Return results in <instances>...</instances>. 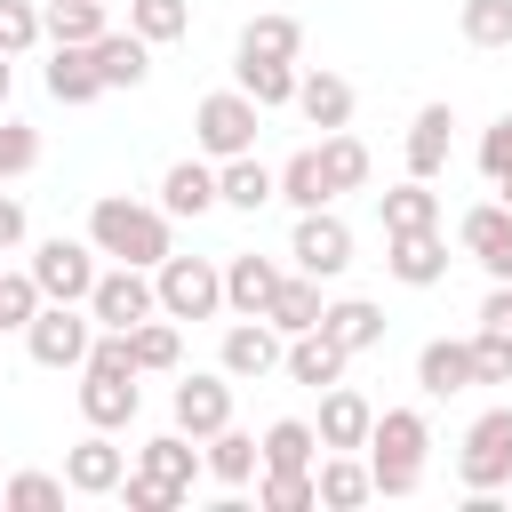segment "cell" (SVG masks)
Segmentation results:
<instances>
[{
    "label": "cell",
    "mask_w": 512,
    "mask_h": 512,
    "mask_svg": "<svg viewBox=\"0 0 512 512\" xmlns=\"http://www.w3.org/2000/svg\"><path fill=\"white\" fill-rule=\"evenodd\" d=\"M360 448H368V480H376L384 496H408L416 472H424V416H416V408H384Z\"/></svg>",
    "instance_id": "cell-1"
},
{
    "label": "cell",
    "mask_w": 512,
    "mask_h": 512,
    "mask_svg": "<svg viewBox=\"0 0 512 512\" xmlns=\"http://www.w3.org/2000/svg\"><path fill=\"white\" fill-rule=\"evenodd\" d=\"M88 232H96V248H104V256H120V264H160V256H168V208L96 200Z\"/></svg>",
    "instance_id": "cell-2"
},
{
    "label": "cell",
    "mask_w": 512,
    "mask_h": 512,
    "mask_svg": "<svg viewBox=\"0 0 512 512\" xmlns=\"http://www.w3.org/2000/svg\"><path fill=\"white\" fill-rule=\"evenodd\" d=\"M224 304V272L200 264V256H160V312L176 320H208Z\"/></svg>",
    "instance_id": "cell-3"
},
{
    "label": "cell",
    "mask_w": 512,
    "mask_h": 512,
    "mask_svg": "<svg viewBox=\"0 0 512 512\" xmlns=\"http://www.w3.org/2000/svg\"><path fill=\"white\" fill-rule=\"evenodd\" d=\"M24 344H32L40 368H72V360H88V320H80L72 304H40V312L24 320Z\"/></svg>",
    "instance_id": "cell-4"
},
{
    "label": "cell",
    "mask_w": 512,
    "mask_h": 512,
    "mask_svg": "<svg viewBox=\"0 0 512 512\" xmlns=\"http://www.w3.org/2000/svg\"><path fill=\"white\" fill-rule=\"evenodd\" d=\"M192 128H200V144H208V152H248V136H256V96L216 88V96H200Z\"/></svg>",
    "instance_id": "cell-5"
},
{
    "label": "cell",
    "mask_w": 512,
    "mask_h": 512,
    "mask_svg": "<svg viewBox=\"0 0 512 512\" xmlns=\"http://www.w3.org/2000/svg\"><path fill=\"white\" fill-rule=\"evenodd\" d=\"M152 304H160V288H152L136 264H120V272H104V280L88 288V312H96L104 328H136V320H152Z\"/></svg>",
    "instance_id": "cell-6"
},
{
    "label": "cell",
    "mask_w": 512,
    "mask_h": 512,
    "mask_svg": "<svg viewBox=\"0 0 512 512\" xmlns=\"http://www.w3.org/2000/svg\"><path fill=\"white\" fill-rule=\"evenodd\" d=\"M464 480H472V488L512 480V408H488V416L464 432Z\"/></svg>",
    "instance_id": "cell-7"
},
{
    "label": "cell",
    "mask_w": 512,
    "mask_h": 512,
    "mask_svg": "<svg viewBox=\"0 0 512 512\" xmlns=\"http://www.w3.org/2000/svg\"><path fill=\"white\" fill-rule=\"evenodd\" d=\"M32 280H40V296L80 304V296L96 288V264H88V248H80V240H48V248L32 256Z\"/></svg>",
    "instance_id": "cell-8"
},
{
    "label": "cell",
    "mask_w": 512,
    "mask_h": 512,
    "mask_svg": "<svg viewBox=\"0 0 512 512\" xmlns=\"http://www.w3.org/2000/svg\"><path fill=\"white\" fill-rule=\"evenodd\" d=\"M344 256H352V232H344V216H328V208H304V224H296V264H304L312 280H328V272H344Z\"/></svg>",
    "instance_id": "cell-9"
},
{
    "label": "cell",
    "mask_w": 512,
    "mask_h": 512,
    "mask_svg": "<svg viewBox=\"0 0 512 512\" xmlns=\"http://www.w3.org/2000/svg\"><path fill=\"white\" fill-rule=\"evenodd\" d=\"M464 248H472L496 280H512V208H504V200H480V208L464 216Z\"/></svg>",
    "instance_id": "cell-10"
},
{
    "label": "cell",
    "mask_w": 512,
    "mask_h": 512,
    "mask_svg": "<svg viewBox=\"0 0 512 512\" xmlns=\"http://www.w3.org/2000/svg\"><path fill=\"white\" fill-rule=\"evenodd\" d=\"M416 384H424L432 400H448V392L480 384V376H472V344H456V336H432V344L416 352Z\"/></svg>",
    "instance_id": "cell-11"
},
{
    "label": "cell",
    "mask_w": 512,
    "mask_h": 512,
    "mask_svg": "<svg viewBox=\"0 0 512 512\" xmlns=\"http://www.w3.org/2000/svg\"><path fill=\"white\" fill-rule=\"evenodd\" d=\"M224 368H232V376H272V368H280V336H272L264 312H248V320L224 336Z\"/></svg>",
    "instance_id": "cell-12"
},
{
    "label": "cell",
    "mask_w": 512,
    "mask_h": 512,
    "mask_svg": "<svg viewBox=\"0 0 512 512\" xmlns=\"http://www.w3.org/2000/svg\"><path fill=\"white\" fill-rule=\"evenodd\" d=\"M80 408H88V424H128L136 416V368H88Z\"/></svg>",
    "instance_id": "cell-13"
},
{
    "label": "cell",
    "mask_w": 512,
    "mask_h": 512,
    "mask_svg": "<svg viewBox=\"0 0 512 512\" xmlns=\"http://www.w3.org/2000/svg\"><path fill=\"white\" fill-rule=\"evenodd\" d=\"M88 56H96V88H136V80L152 72L136 32H96V40H88Z\"/></svg>",
    "instance_id": "cell-14"
},
{
    "label": "cell",
    "mask_w": 512,
    "mask_h": 512,
    "mask_svg": "<svg viewBox=\"0 0 512 512\" xmlns=\"http://www.w3.org/2000/svg\"><path fill=\"white\" fill-rule=\"evenodd\" d=\"M344 360H352V352H344L328 328H296V344H288V376H296V384H336Z\"/></svg>",
    "instance_id": "cell-15"
},
{
    "label": "cell",
    "mask_w": 512,
    "mask_h": 512,
    "mask_svg": "<svg viewBox=\"0 0 512 512\" xmlns=\"http://www.w3.org/2000/svg\"><path fill=\"white\" fill-rule=\"evenodd\" d=\"M48 96H56V104H88V96H96V56H88V40H56V56H48Z\"/></svg>",
    "instance_id": "cell-16"
},
{
    "label": "cell",
    "mask_w": 512,
    "mask_h": 512,
    "mask_svg": "<svg viewBox=\"0 0 512 512\" xmlns=\"http://www.w3.org/2000/svg\"><path fill=\"white\" fill-rule=\"evenodd\" d=\"M240 96H256V112H264V104H288V96H296V56H256V48H240Z\"/></svg>",
    "instance_id": "cell-17"
},
{
    "label": "cell",
    "mask_w": 512,
    "mask_h": 512,
    "mask_svg": "<svg viewBox=\"0 0 512 512\" xmlns=\"http://www.w3.org/2000/svg\"><path fill=\"white\" fill-rule=\"evenodd\" d=\"M296 112H304L312 128H344V120H352V80H336V72H304V80H296Z\"/></svg>",
    "instance_id": "cell-18"
},
{
    "label": "cell",
    "mask_w": 512,
    "mask_h": 512,
    "mask_svg": "<svg viewBox=\"0 0 512 512\" xmlns=\"http://www.w3.org/2000/svg\"><path fill=\"white\" fill-rule=\"evenodd\" d=\"M440 264H448V240H440V224H416V232H392V272L400 280H440Z\"/></svg>",
    "instance_id": "cell-19"
},
{
    "label": "cell",
    "mask_w": 512,
    "mask_h": 512,
    "mask_svg": "<svg viewBox=\"0 0 512 512\" xmlns=\"http://www.w3.org/2000/svg\"><path fill=\"white\" fill-rule=\"evenodd\" d=\"M232 416V384H216V376H184L176 384V424L184 432H216Z\"/></svg>",
    "instance_id": "cell-20"
},
{
    "label": "cell",
    "mask_w": 512,
    "mask_h": 512,
    "mask_svg": "<svg viewBox=\"0 0 512 512\" xmlns=\"http://www.w3.org/2000/svg\"><path fill=\"white\" fill-rule=\"evenodd\" d=\"M160 208H168V216H200V208H216V176H208L200 160H176V168L160 176Z\"/></svg>",
    "instance_id": "cell-21"
},
{
    "label": "cell",
    "mask_w": 512,
    "mask_h": 512,
    "mask_svg": "<svg viewBox=\"0 0 512 512\" xmlns=\"http://www.w3.org/2000/svg\"><path fill=\"white\" fill-rule=\"evenodd\" d=\"M280 184H272V168L264 160H248V152H224V176H216V200H232V208H264Z\"/></svg>",
    "instance_id": "cell-22"
},
{
    "label": "cell",
    "mask_w": 512,
    "mask_h": 512,
    "mask_svg": "<svg viewBox=\"0 0 512 512\" xmlns=\"http://www.w3.org/2000/svg\"><path fill=\"white\" fill-rule=\"evenodd\" d=\"M320 328H328L344 352H368V344L384 336V312H376L368 296H344V304H328V312H320Z\"/></svg>",
    "instance_id": "cell-23"
},
{
    "label": "cell",
    "mask_w": 512,
    "mask_h": 512,
    "mask_svg": "<svg viewBox=\"0 0 512 512\" xmlns=\"http://www.w3.org/2000/svg\"><path fill=\"white\" fill-rule=\"evenodd\" d=\"M64 480H72L80 496H104V488H120V448H112V440H80V448L64 456Z\"/></svg>",
    "instance_id": "cell-24"
},
{
    "label": "cell",
    "mask_w": 512,
    "mask_h": 512,
    "mask_svg": "<svg viewBox=\"0 0 512 512\" xmlns=\"http://www.w3.org/2000/svg\"><path fill=\"white\" fill-rule=\"evenodd\" d=\"M264 320L288 328V336H296V328H320V280H312V272H304V280H280L272 304H264Z\"/></svg>",
    "instance_id": "cell-25"
},
{
    "label": "cell",
    "mask_w": 512,
    "mask_h": 512,
    "mask_svg": "<svg viewBox=\"0 0 512 512\" xmlns=\"http://www.w3.org/2000/svg\"><path fill=\"white\" fill-rule=\"evenodd\" d=\"M368 424H376V408H368L360 392H328V408H320V440H328V448H360Z\"/></svg>",
    "instance_id": "cell-26"
},
{
    "label": "cell",
    "mask_w": 512,
    "mask_h": 512,
    "mask_svg": "<svg viewBox=\"0 0 512 512\" xmlns=\"http://www.w3.org/2000/svg\"><path fill=\"white\" fill-rule=\"evenodd\" d=\"M448 128H456L448 104H424V112H416V128H408V168H416V176H432V168L448 160Z\"/></svg>",
    "instance_id": "cell-27"
},
{
    "label": "cell",
    "mask_w": 512,
    "mask_h": 512,
    "mask_svg": "<svg viewBox=\"0 0 512 512\" xmlns=\"http://www.w3.org/2000/svg\"><path fill=\"white\" fill-rule=\"evenodd\" d=\"M416 224H440V200H432L424 176H408V184L384 192V232H416Z\"/></svg>",
    "instance_id": "cell-28"
},
{
    "label": "cell",
    "mask_w": 512,
    "mask_h": 512,
    "mask_svg": "<svg viewBox=\"0 0 512 512\" xmlns=\"http://www.w3.org/2000/svg\"><path fill=\"white\" fill-rule=\"evenodd\" d=\"M272 288H280V264H264V256H232L224 296H232L240 312H264V304H272Z\"/></svg>",
    "instance_id": "cell-29"
},
{
    "label": "cell",
    "mask_w": 512,
    "mask_h": 512,
    "mask_svg": "<svg viewBox=\"0 0 512 512\" xmlns=\"http://www.w3.org/2000/svg\"><path fill=\"white\" fill-rule=\"evenodd\" d=\"M320 168H328V184H336V192H352V184H368V144H360V136H344V128H328Z\"/></svg>",
    "instance_id": "cell-30"
},
{
    "label": "cell",
    "mask_w": 512,
    "mask_h": 512,
    "mask_svg": "<svg viewBox=\"0 0 512 512\" xmlns=\"http://www.w3.org/2000/svg\"><path fill=\"white\" fill-rule=\"evenodd\" d=\"M272 472H304L312 464V424H296V416H280L272 432H264V448H256Z\"/></svg>",
    "instance_id": "cell-31"
},
{
    "label": "cell",
    "mask_w": 512,
    "mask_h": 512,
    "mask_svg": "<svg viewBox=\"0 0 512 512\" xmlns=\"http://www.w3.org/2000/svg\"><path fill=\"white\" fill-rule=\"evenodd\" d=\"M272 184H280V192H288L296 208H320V200L336 192V184H328V168H320V152H296V160H288V168H280Z\"/></svg>",
    "instance_id": "cell-32"
},
{
    "label": "cell",
    "mask_w": 512,
    "mask_h": 512,
    "mask_svg": "<svg viewBox=\"0 0 512 512\" xmlns=\"http://www.w3.org/2000/svg\"><path fill=\"white\" fill-rule=\"evenodd\" d=\"M192 16H184V0H128V32L152 48V40H176Z\"/></svg>",
    "instance_id": "cell-33"
},
{
    "label": "cell",
    "mask_w": 512,
    "mask_h": 512,
    "mask_svg": "<svg viewBox=\"0 0 512 512\" xmlns=\"http://www.w3.org/2000/svg\"><path fill=\"white\" fill-rule=\"evenodd\" d=\"M456 24H464L472 48H504V40H512V0H464Z\"/></svg>",
    "instance_id": "cell-34"
},
{
    "label": "cell",
    "mask_w": 512,
    "mask_h": 512,
    "mask_svg": "<svg viewBox=\"0 0 512 512\" xmlns=\"http://www.w3.org/2000/svg\"><path fill=\"white\" fill-rule=\"evenodd\" d=\"M48 32L56 40H96L104 32V0H48Z\"/></svg>",
    "instance_id": "cell-35"
},
{
    "label": "cell",
    "mask_w": 512,
    "mask_h": 512,
    "mask_svg": "<svg viewBox=\"0 0 512 512\" xmlns=\"http://www.w3.org/2000/svg\"><path fill=\"white\" fill-rule=\"evenodd\" d=\"M240 48H256V56H296V48H304V24H296V16H256V24L240 32Z\"/></svg>",
    "instance_id": "cell-36"
},
{
    "label": "cell",
    "mask_w": 512,
    "mask_h": 512,
    "mask_svg": "<svg viewBox=\"0 0 512 512\" xmlns=\"http://www.w3.org/2000/svg\"><path fill=\"white\" fill-rule=\"evenodd\" d=\"M368 488H376V480H368V464H352V456H336V464L312 480V496H320V504H360Z\"/></svg>",
    "instance_id": "cell-37"
},
{
    "label": "cell",
    "mask_w": 512,
    "mask_h": 512,
    "mask_svg": "<svg viewBox=\"0 0 512 512\" xmlns=\"http://www.w3.org/2000/svg\"><path fill=\"white\" fill-rule=\"evenodd\" d=\"M128 352H136V368H176V328L168 320H136L128 328Z\"/></svg>",
    "instance_id": "cell-38"
},
{
    "label": "cell",
    "mask_w": 512,
    "mask_h": 512,
    "mask_svg": "<svg viewBox=\"0 0 512 512\" xmlns=\"http://www.w3.org/2000/svg\"><path fill=\"white\" fill-rule=\"evenodd\" d=\"M208 464H216V480H248V472H256V440L216 424V448H208Z\"/></svg>",
    "instance_id": "cell-39"
},
{
    "label": "cell",
    "mask_w": 512,
    "mask_h": 512,
    "mask_svg": "<svg viewBox=\"0 0 512 512\" xmlns=\"http://www.w3.org/2000/svg\"><path fill=\"white\" fill-rule=\"evenodd\" d=\"M40 312V280L32 272H0V328H24Z\"/></svg>",
    "instance_id": "cell-40"
},
{
    "label": "cell",
    "mask_w": 512,
    "mask_h": 512,
    "mask_svg": "<svg viewBox=\"0 0 512 512\" xmlns=\"http://www.w3.org/2000/svg\"><path fill=\"white\" fill-rule=\"evenodd\" d=\"M64 496V480H48V472H16L8 488H0V504H16V512H48Z\"/></svg>",
    "instance_id": "cell-41"
},
{
    "label": "cell",
    "mask_w": 512,
    "mask_h": 512,
    "mask_svg": "<svg viewBox=\"0 0 512 512\" xmlns=\"http://www.w3.org/2000/svg\"><path fill=\"white\" fill-rule=\"evenodd\" d=\"M256 496H264V512H304V504H312V480H304V472H272V464H264V488H256Z\"/></svg>",
    "instance_id": "cell-42"
},
{
    "label": "cell",
    "mask_w": 512,
    "mask_h": 512,
    "mask_svg": "<svg viewBox=\"0 0 512 512\" xmlns=\"http://www.w3.org/2000/svg\"><path fill=\"white\" fill-rule=\"evenodd\" d=\"M472 376H480V384H512V336H488V328H480V336H472Z\"/></svg>",
    "instance_id": "cell-43"
},
{
    "label": "cell",
    "mask_w": 512,
    "mask_h": 512,
    "mask_svg": "<svg viewBox=\"0 0 512 512\" xmlns=\"http://www.w3.org/2000/svg\"><path fill=\"white\" fill-rule=\"evenodd\" d=\"M32 40H40V8L32 0H0V56H16Z\"/></svg>",
    "instance_id": "cell-44"
},
{
    "label": "cell",
    "mask_w": 512,
    "mask_h": 512,
    "mask_svg": "<svg viewBox=\"0 0 512 512\" xmlns=\"http://www.w3.org/2000/svg\"><path fill=\"white\" fill-rule=\"evenodd\" d=\"M40 160V136L24 128V120H0V176H16V168H32Z\"/></svg>",
    "instance_id": "cell-45"
},
{
    "label": "cell",
    "mask_w": 512,
    "mask_h": 512,
    "mask_svg": "<svg viewBox=\"0 0 512 512\" xmlns=\"http://www.w3.org/2000/svg\"><path fill=\"white\" fill-rule=\"evenodd\" d=\"M144 472H160V480L184 488V480H192V448H184V440H152V448H144Z\"/></svg>",
    "instance_id": "cell-46"
},
{
    "label": "cell",
    "mask_w": 512,
    "mask_h": 512,
    "mask_svg": "<svg viewBox=\"0 0 512 512\" xmlns=\"http://www.w3.org/2000/svg\"><path fill=\"white\" fill-rule=\"evenodd\" d=\"M176 496H184V488H176V480H160V472H136V480H128V504H136V512H168Z\"/></svg>",
    "instance_id": "cell-47"
},
{
    "label": "cell",
    "mask_w": 512,
    "mask_h": 512,
    "mask_svg": "<svg viewBox=\"0 0 512 512\" xmlns=\"http://www.w3.org/2000/svg\"><path fill=\"white\" fill-rule=\"evenodd\" d=\"M480 168H488V176H512V112L480 136Z\"/></svg>",
    "instance_id": "cell-48"
},
{
    "label": "cell",
    "mask_w": 512,
    "mask_h": 512,
    "mask_svg": "<svg viewBox=\"0 0 512 512\" xmlns=\"http://www.w3.org/2000/svg\"><path fill=\"white\" fill-rule=\"evenodd\" d=\"M480 328L488 336H512V280H496V296L480 304Z\"/></svg>",
    "instance_id": "cell-49"
},
{
    "label": "cell",
    "mask_w": 512,
    "mask_h": 512,
    "mask_svg": "<svg viewBox=\"0 0 512 512\" xmlns=\"http://www.w3.org/2000/svg\"><path fill=\"white\" fill-rule=\"evenodd\" d=\"M16 240H24V208H16V200H0V248H16Z\"/></svg>",
    "instance_id": "cell-50"
},
{
    "label": "cell",
    "mask_w": 512,
    "mask_h": 512,
    "mask_svg": "<svg viewBox=\"0 0 512 512\" xmlns=\"http://www.w3.org/2000/svg\"><path fill=\"white\" fill-rule=\"evenodd\" d=\"M8 88H16V72H8V56H0V104H8Z\"/></svg>",
    "instance_id": "cell-51"
},
{
    "label": "cell",
    "mask_w": 512,
    "mask_h": 512,
    "mask_svg": "<svg viewBox=\"0 0 512 512\" xmlns=\"http://www.w3.org/2000/svg\"><path fill=\"white\" fill-rule=\"evenodd\" d=\"M496 184H504V208H512V176H496Z\"/></svg>",
    "instance_id": "cell-52"
}]
</instances>
